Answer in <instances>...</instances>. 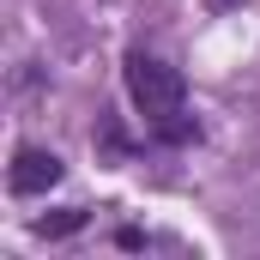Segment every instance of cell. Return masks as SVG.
<instances>
[{
  "label": "cell",
  "mask_w": 260,
  "mask_h": 260,
  "mask_svg": "<svg viewBox=\"0 0 260 260\" xmlns=\"http://www.w3.org/2000/svg\"><path fill=\"white\" fill-rule=\"evenodd\" d=\"M79 224H85V212H79V206H67V212H55V218H37V230H43V236H73Z\"/></svg>",
  "instance_id": "3"
},
{
  "label": "cell",
  "mask_w": 260,
  "mask_h": 260,
  "mask_svg": "<svg viewBox=\"0 0 260 260\" xmlns=\"http://www.w3.org/2000/svg\"><path fill=\"white\" fill-rule=\"evenodd\" d=\"M127 97H133V109H139L145 121L170 127V121H182L188 85H182V73H176V67L157 61V55H127Z\"/></svg>",
  "instance_id": "1"
},
{
  "label": "cell",
  "mask_w": 260,
  "mask_h": 260,
  "mask_svg": "<svg viewBox=\"0 0 260 260\" xmlns=\"http://www.w3.org/2000/svg\"><path fill=\"white\" fill-rule=\"evenodd\" d=\"M206 6H212V12H230V6H242V0H206Z\"/></svg>",
  "instance_id": "4"
},
{
  "label": "cell",
  "mask_w": 260,
  "mask_h": 260,
  "mask_svg": "<svg viewBox=\"0 0 260 260\" xmlns=\"http://www.w3.org/2000/svg\"><path fill=\"white\" fill-rule=\"evenodd\" d=\"M61 182V157L55 151H43V145H18L12 151V170H6V188L18 200H30V194H49Z\"/></svg>",
  "instance_id": "2"
}]
</instances>
